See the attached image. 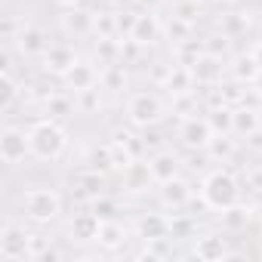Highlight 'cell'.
Returning a JSON list of instances; mask_svg holds the SVG:
<instances>
[{
    "instance_id": "4dcf8cb0",
    "label": "cell",
    "mask_w": 262,
    "mask_h": 262,
    "mask_svg": "<svg viewBox=\"0 0 262 262\" xmlns=\"http://www.w3.org/2000/svg\"><path fill=\"white\" fill-rule=\"evenodd\" d=\"M96 34L99 37H117V16H111V13L96 16Z\"/></svg>"
},
{
    "instance_id": "ffe728a7",
    "label": "cell",
    "mask_w": 262,
    "mask_h": 262,
    "mask_svg": "<svg viewBox=\"0 0 262 262\" xmlns=\"http://www.w3.org/2000/svg\"><path fill=\"white\" fill-rule=\"evenodd\" d=\"M102 194V173L99 170H86L77 176V198L83 201H96Z\"/></svg>"
},
{
    "instance_id": "6da1fadb",
    "label": "cell",
    "mask_w": 262,
    "mask_h": 262,
    "mask_svg": "<svg viewBox=\"0 0 262 262\" xmlns=\"http://www.w3.org/2000/svg\"><path fill=\"white\" fill-rule=\"evenodd\" d=\"M28 142H31V155L37 161H56L68 148V133L50 117V120H37L28 129Z\"/></svg>"
},
{
    "instance_id": "1f68e13d",
    "label": "cell",
    "mask_w": 262,
    "mask_h": 262,
    "mask_svg": "<svg viewBox=\"0 0 262 262\" xmlns=\"http://www.w3.org/2000/svg\"><path fill=\"white\" fill-rule=\"evenodd\" d=\"M90 210H93V213H96V216H99L102 222H108V219H114V213H117V204L99 194V198L93 201V207H90Z\"/></svg>"
},
{
    "instance_id": "7402d4cb",
    "label": "cell",
    "mask_w": 262,
    "mask_h": 262,
    "mask_svg": "<svg viewBox=\"0 0 262 262\" xmlns=\"http://www.w3.org/2000/svg\"><path fill=\"white\" fill-rule=\"evenodd\" d=\"M231 129H237L241 136L256 133V129H259V114H256V108H250V105L237 108V111H234V126H231Z\"/></svg>"
},
{
    "instance_id": "44dd1931",
    "label": "cell",
    "mask_w": 262,
    "mask_h": 262,
    "mask_svg": "<svg viewBox=\"0 0 262 262\" xmlns=\"http://www.w3.org/2000/svg\"><path fill=\"white\" fill-rule=\"evenodd\" d=\"M123 241H126V228H123L117 219H108V222H102V231H99V244H102V247H108V250H117Z\"/></svg>"
},
{
    "instance_id": "e0dca14e",
    "label": "cell",
    "mask_w": 262,
    "mask_h": 262,
    "mask_svg": "<svg viewBox=\"0 0 262 262\" xmlns=\"http://www.w3.org/2000/svg\"><path fill=\"white\" fill-rule=\"evenodd\" d=\"M136 231L142 241H158V237H170V219L167 216H158V213H148L136 222Z\"/></svg>"
},
{
    "instance_id": "9a60e30c",
    "label": "cell",
    "mask_w": 262,
    "mask_h": 262,
    "mask_svg": "<svg viewBox=\"0 0 262 262\" xmlns=\"http://www.w3.org/2000/svg\"><path fill=\"white\" fill-rule=\"evenodd\" d=\"M158 37H161V22H158V16H151V10H148L145 16H136V25H133V31H129V40L148 47V43H155Z\"/></svg>"
},
{
    "instance_id": "7c38bea8",
    "label": "cell",
    "mask_w": 262,
    "mask_h": 262,
    "mask_svg": "<svg viewBox=\"0 0 262 262\" xmlns=\"http://www.w3.org/2000/svg\"><path fill=\"white\" fill-rule=\"evenodd\" d=\"M188 68H191V74H194L198 83H216L222 77V59L216 53H201Z\"/></svg>"
},
{
    "instance_id": "74e56055",
    "label": "cell",
    "mask_w": 262,
    "mask_h": 262,
    "mask_svg": "<svg viewBox=\"0 0 262 262\" xmlns=\"http://www.w3.org/2000/svg\"><path fill=\"white\" fill-rule=\"evenodd\" d=\"M59 4H62V7H77L80 0H59Z\"/></svg>"
},
{
    "instance_id": "2e32d148",
    "label": "cell",
    "mask_w": 262,
    "mask_h": 262,
    "mask_svg": "<svg viewBox=\"0 0 262 262\" xmlns=\"http://www.w3.org/2000/svg\"><path fill=\"white\" fill-rule=\"evenodd\" d=\"M161 198H164V204H167V207L179 210V207H185V204H188L191 188H188V182H182L179 176H173V179L161 182Z\"/></svg>"
},
{
    "instance_id": "d6986e66",
    "label": "cell",
    "mask_w": 262,
    "mask_h": 262,
    "mask_svg": "<svg viewBox=\"0 0 262 262\" xmlns=\"http://www.w3.org/2000/svg\"><path fill=\"white\" fill-rule=\"evenodd\" d=\"M148 167H151V176H155L158 182H167V179L179 176V158H176L173 151H158V155L148 161Z\"/></svg>"
},
{
    "instance_id": "ab89813d",
    "label": "cell",
    "mask_w": 262,
    "mask_h": 262,
    "mask_svg": "<svg viewBox=\"0 0 262 262\" xmlns=\"http://www.w3.org/2000/svg\"><path fill=\"white\" fill-rule=\"evenodd\" d=\"M117 7H129V4H136V0H114Z\"/></svg>"
},
{
    "instance_id": "e575fe53",
    "label": "cell",
    "mask_w": 262,
    "mask_h": 262,
    "mask_svg": "<svg viewBox=\"0 0 262 262\" xmlns=\"http://www.w3.org/2000/svg\"><path fill=\"white\" fill-rule=\"evenodd\" d=\"M194 16H198V0H179V4H176V19L191 25Z\"/></svg>"
},
{
    "instance_id": "8992f818",
    "label": "cell",
    "mask_w": 262,
    "mask_h": 262,
    "mask_svg": "<svg viewBox=\"0 0 262 262\" xmlns=\"http://www.w3.org/2000/svg\"><path fill=\"white\" fill-rule=\"evenodd\" d=\"M31 155V142H28V133L19 126H7L4 136H0V158L4 164H22L25 158Z\"/></svg>"
},
{
    "instance_id": "603a6c76",
    "label": "cell",
    "mask_w": 262,
    "mask_h": 262,
    "mask_svg": "<svg viewBox=\"0 0 262 262\" xmlns=\"http://www.w3.org/2000/svg\"><path fill=\"white\" fill-rule=\"evenodd\" d=\"M259 71H262V65H259V59H256L253 53H250V56H241V59L234 62V77H237V80H250V83H256Z\"/></svg>"
},
{
    "instance_id": "d590c367",
    "label": "cell",
    "mask_w": 262,
    "mask_h": 262,
    "mask_svg": "<svg viewBox=\"0 0 262 262\" xmlns=\"http://www.w3.org/2000/svg\"><path fill=\"white\" fill-rule=\"evenodd\" d=\"M210 151H213V155H219V158H228V155H231V142H219V139L213 136V142H210Z\"/></svg>"
},
{
    "instance_id": "f35d334b",
    "label": "cell",
    "mask_w": 262,
    "mask_h": 262,
    "mask_svg": "<svg viewBox=\"0 0 262 262\" xmlns=\"http://www.w3.org/2000/svg\"><path fill=\"white\" fill-rule=\"evenodd\" d=\"M253 56H256V59H259V65H262V43H259V47L253 50Z\"/></svg>"
},
{
    "instance_id": "60d3db41",
    "label": "cell",
    "mask_w": 262,
    "mask_h": 262,
    "mask_svg": "<svg viewBox=\"0 0 262 262\" xmlns=\"http://www.w3.org/2000/svg\"><path fill=\"white\" fill-rule=\"evenodd\" d=\"M256 86H259V93H262V71H259V77H256Z\"/></svg>"
},
{
    "instance_id": "f1b7e54d",
    "label": "cell",
    "mask_w": 262,
    "mask_h": 262,
    "mask_svg": "<svg viewBox=\"0 0 262 262\" xmlns=\"http://www.w3.org/2000/svg\"><path fill=\"white\" fill-rule=\"evenodd\" d=\"M173 250H170V237H158V241H145V250H142V259H167Z\"/></svg>"
},
{
    "instance_id": "5bb4252c",
    "label": "cell",
    "mask_w": 262,
    "mask_h": 262,
    "mask_svg": "<svg viewBox=\"0 0 262 262\" xmlns=\"http://www.w3.org/2000/svg\"><path fill=\"white\" fill-rule=\"evenodd\" d=\"M62 28H65L68 34H74V37H83V34L96 31V16H93V13H86V10L68 7V10L62 13Z\"/></svg>"
},
{
    "instance_id": "4316f807",
    "label": "cell",
    "mask_w": 262,
    "mask_h": 262,
    "mask_svg": "<svg viewBox=\"0 0 262 262\" xmlns=\"http://www.w3.org/2000/svg\"><path fill=\"white\" fill-rule=\"evenodd\" d=\"M86 164H90V170H99V173L114 170V161H111V145H99V148H93Z\"/></svg>"
},
{
    "instance_id": "8fae6325",
    "label": "cell",
    "mask_w": 262,
    "mask_h": 262,
    "mask_svg": "<svg viewBox=\"0 0 262 262\" xmlns=\"http://www.w3.org/2000/svg\"><path fill=\"white\" fill-rule=\"evenodd\" d=\"M74 62H77V56H74V50H71L68 43H53V47L43 53V65H47V71L62 74V77L74 68Z\"/></svg>"
},
{
    "instance_id": "b9f144b4",
    "label": "cell",
    "mask_w": 262,
    "mask_h": 262,
    "mask_svg": "<svg viewBox=\"0 0 262 262\" xmlns=\"http://www.w3.org/2000/svg\"><path fill=\"white\" fill-rule=\"evenodd\" d=\"M219 4H231V0H219Z\"/></svg>"
},
{
    "instance_id": "7a4b0ae2",
    "label": "cell",
    "mask_w": 262,
    "mask_h": 262,
    "mask_svg": "<svg viewBox=\"0 0 262 262\" xmlns=\"http://www.w3.org/2000/svg\"><path fill=\"white\" fill-rule=\"evenodd\" d=\"M201 198L210 210H228L241 204V182L228 170H213L201 185Z\"/></svg>"
},
{
    "instance_id": "9c48e42d",
    "label": "cell",
    "mask_w": 262,
    "mask_h": 262,
    "mask_svg": "<svg viewBox=\"0 0 262 262\" xmlns=\"http://www.w3.org/2000/svg\"><path fill=\"white\" fill-rule=\"evenodd\" d=\"M99 80H102V74L96 71V65H90V62H74V68L65 74V83L74 90V93H86V90H96L99 86Z\"/></svg>"
},
{
    "instance_id": "484cf974",
    "label": "cell",
    "mask_w": 262,
    "mask_h": 262,
    "mask_svg": "<svg viewBox=\"0 0 262 262\" xmlns=\"http://www.w3.org/2000/svg\"><path fill=\"white\" fill-rule=\"evenodd\" d=\"M19 96V83L13 77V71H4L0 74V108H10Z\"/></svg>"
},
{
    "instance_id": "83f0119b",
    "label": "cell",
    "mask_w": 262,
    "mask_h": 262,
    "mask_svg": "<svg viewBox=\"0 0 262 262\" xmlns=\"http://www.w3.org/2000/svg\"><path fill=\"white\" fill-rule=\"evenodd\" d=\"M222 222H225V228H241V225L250 222V210L241 207V204H234V207L222 210Z\"/></svg>"
},
{
    "instance_id": "ac0fdd59",
    "label": "cell",
    "mask_w": 262,
    "mask_h": 262,
    "mask_svg": "<svg viewBox=\"0 0 262 262\" xmlns=\"http://www.w3.org/2000/svg\"><path fill=\"white\" fill-rule=\"evenodd\" d=\"M151 179H155L151 176V167L148 164H139V161H133V164L123 170V185H126V191H133V194L145 191Z\"/></svg>"
},
{
    "instance_id": "30bf717a",
    "label": "cell",
    "mask_w": 262,
    "mask_h": 262,
    "mask_svg": "<svg viewBox=\"0 0 262 262\" xmlns=\"http://www.w3.org/2000/svg\"><path fill=\"white\" fill-rule=\"evenodd\" d=\"M16 43H19V50L25 53V56H43L53 43H50V37H47V31L43 28H37V25H22V31H19V37H16Z\"/></svg>"
},
{
    "instance_id": "836d02e7",
    "label": "cell",
    "mask_w": 262,
    "mask_h": 262,
    "mask_svg": "<svg viewBox=\"0 0 262 262\" xmlns=\"http://www.w3.org/2000/svg\"><path fill=\"white\" fill-rule=\"evenodd\" d=\"M47 111H50V117H68V114H71V102L62 99V96H53V99L47 102Z\"/></svg>"
},
{
    "instance_id": "5b68a950",
    "label": "cell",
    "mask_w": 262,
    "mask_h": 262,
    "mask_svg": "<svg viewBox=\"0 0 262 262\" xmlns=\"http://www.w3.org/2000/svg\"><path fill=\"white\" fill-rule=\"evenodd\" d=\"M0 256L10 262L31 259L34 256V234H28L19 225H4V231H0Z\"/></svg>"
},
{
    "instance_id": "cb8c5ba5",
    "label": "cell",
    "mask_w": 262,
    "mask_h": 262,
    "mask_svg": "<svg viewBox=\"0 0 262 262\" xmlns=\"http://www.w3.org/2000/svg\"><path fill=\"white\" fill-rule=\"evenodd\" d=\"M247 25H250V16L247 13H228V16H222V34L231 40V37H237V34H244L247 31Z\"/></svg>"
},
{
    "instance_id": "d6a6232c",
    "label": "cell",
    "mask_w": 262,
    "mask_h": 262,
    "mask_svg": "<svg viewBox=\"0 0 262 262\" xmlns=\"http://www.w3.org/2000/svg\"><path fill=\"white\" fill-rule=\"evenodd\" d=\"M194 231V222L188 219V216H176V219H170V237H188Z\"/></svg>"
},
{
    "instance_id": "277c9868",
    "label": "cell",
    "mask_w": 262,
    "mask_h": 262,
    "mask_svg": "<svg viewBox=\"0 0 262 262\" xmlns=\"http://www.w3.org/2000/svg\"><path fill=\"white\" fill-rule=\"evenodd\" d=\"M126 117H129L133 126H145L148 129V126L161 123L164 102L155 93H136V96H129V102H126Z\"/></svg>"
},
{
    "instance_id": "52a82bcc",
    "label": "cell",
    "mask_w": 262,
    "mask_h": 262,
    "mask_svg": "<svg viewBox=\"0 0 262 262\" xmlns=\"http://www.w3.org/2000/svg\"><path fill=\"white\" fill-rule=\"evenodd\" d=\"M213 136H216V129L210 126L207 117H188V120L179 126V139H182L188 148H210Z\"/></svg>"
},
{
    "instance_id": "d4e9b609",
    "label": "cell",
    "mask_w": 262,
    "mask_h": 262,
    "mask_svg": "<svg viewBox=\"0 0 262 262\" xmlns=\"http://www.w3.org/2000/svg\"><path fill=\"white\" fill-rule=\"evenodd\" d=\"M194 83V74H191V68L188 65H182V68H173L170 71V77H167V86L173 90V93H188V86Z\"/></svg>"
},
{
    "instance_id": "8d00e7d4",
    "label": "cell",
    "mask_w": 262,
    "mask_h": 262,
    "mask_svg": "<svg viewBox=\"0 0 262 262\" xmlns=\"http://www.w3.org/2000/svg\"><path fill=\"white\" fill-rule=\"evenodd\" d=\"M136 4H142L145 10H151V13H155V10H158V7L164 4V0H136Z\"/></svg>"
},
{
    "instance_id": "3957f363",
    "label": "cell",
    "mask_w": 262,
    "mask_h": 262,
    "mask_svg": "<svg viewBox=\"0 0 262 262\" xmlns=\"http://www.w3.org/2000/svg\"><path fill=\"white\" fill-rule=\"evenodd\" d=\"M22 210H25V216L31 222H40L43 225V222H53L62 213V198L53 188H31L22 198Z\"/></svg>"
},
{
    "instance_id": "ba28073f",
    "label": "cell",
    "mask_w": 262,
    "mask_h": 262,
    "mask_svg": "<svg viewBox=\"0 0 262 262\" xmlns=\"http://www.w3.org/2000/svg\"><path fill=\"white\" fill-rule=\"evenodd\" d=\"M99 231H102V219H99L93 210L77 213V216L68 222V234H71V241H80V244H86V241H99Z\"/></svg>"
},
{
    "instance_id": "4fadbf2b",
    "label": "cell",
    "mask_w": 262,
    "mask_h": 262,
    "mask_svg": "<svg viewBox=\"0 0 262 262\" xmlns=\"http://www.w3.org/2000/svg\"><path fill=\"white\" fill-rule=\"evenodd\" d=\"M228 241L219 237V234H201L198 244H194V256L204 259V262H219V259H228Z\"/></svg>"
},
{
    "instance_id": "f546056e",
    "label": "cell",
    "mask_w": 262,
    "mask_h": 262,
    "mask_svg": "<svg viewBox=\"0 0 262 262\" xmlns=\"http://www.w3.org/2000/svg\"><path fill=\"white\" fill-rule=\"evenodd\" d=\"M210 114H213V117H207V120H210V126L216 129V133H219V129H231V126H234V111H228L225 105H222V108H213Z\"/></svg>"
}]
</instances>
